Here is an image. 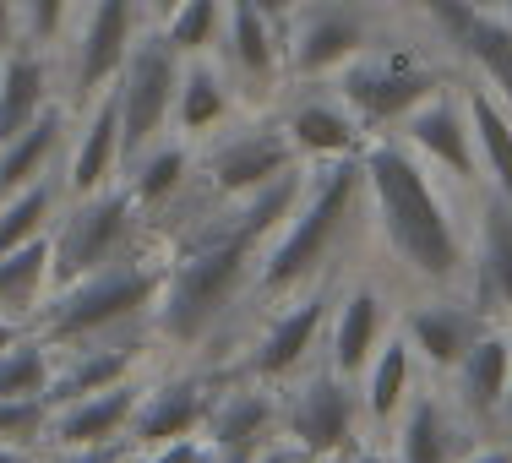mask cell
Listing matches in <instances>:
<instances>
[{
	"label": "cell",
	"mask_w": 512,
	"mask_h": 463,
	"mask_svg": "<svg viewBox=\"0 0 512 463\" xmlns=\"http://www.w3.org/2000/svg\"><path fill=\"white\" fill-rule=\"evenodd\" d=\"M213 447L202 436H186V442H164V447H148V458H131V463H207Z\"/></svg>",
	"instance_id": "obj_40"
},
{
	"label": "cell",
	"mask_w": 512,
	"mask_h": 463,
	"mask_svg": "<svg viewBox=\"0 0 512 463\" xmlns=\"http://www.w3.org/2000/svg\"><path fill=\"white\" fill-rule=\"evenodd\" d=\"M55 207H60V186L50 175L22 186V191H11V197L0 202V251H17V246H28V240L50 235Z\"/></svg>",
	"instance_id": "obj_34"
},
{
	"label": "cell",
	"mask_w": 512,
	"mask_h": 463,
	"mask_svg": "<svg viewBox=\"0 0 512 463\" xmlns=\"http://www.w3.org/2000/svg\"><path fill=\"white\" fill-rule=\"evenodd\" d=\"M131 44H137V0H93V17L71 55V88L82 99H99L104 88H115Z\"/></svg>",
	"instance_id": "obj_14"
},
{
	"label": "cell",
	"mask_w": 512,
	"mask_h": 463,
	"mask_svg": "<svg viewBox=\"0 0 512 463\" xmlns=\"http://www.w3.org/2000/svg\"><path fill=\"white\" fill-rule=\"evenodd\" d=\"M0 463H39L33 453H17V447H0Z\"/></svg>",
	"instance_id": "obj_48"
},
{
	"label": "cell",
	"mask_w": 512,
	"mask_h": 463,
	"mask_svg": "<svg viewBox=\"0 0 512 463\" xmlns=\"http://www.w3.org/2000/svg\"><path fill=\"white\" fill-rule=\"evenodd\" d=\"M463 284H469V306L485 322H512V202L496 191L480 197V240Z\"/></svg>",
	"instance_id": "obj_12"
},
{
	"label": "cell",
	"mask_w": 512,
	"mask_h": 463,
	"mask_svg": "<svg viewBox=\"0 0 512 463\" xmlns=\"http://www.w3.org/2000/svg\"><path fill=\"white\" fill-rule=\"evenodd\" d=\"M365 387H360V409H365V420L371 425H387V420H398V414L409 409V387H414V349H409V338L398 333V338H387V349H376L371 360H365Z\"/></svg>",
	"instance_id": "obj_29"
},
{
	"label": "cell",
	"mask_w": 512,
	"mask_h": 463,
	"mask_svg": "<svg viewBox=\"0 0 512 463\" xmlns=\"http://www.w3.org/2000/svg\"><path fill=\"white\" fill-rule=\"evenodd\" d=\"M55 289V257H50V235L28 240L17 251H0V316L28 327L44 311V295Z\"/></svg>",
	"instance_id": "obj_25"
},
{
	"label": "cell",
	"mask_w": 512,
	"mask_h": 463,
	"mask_svg": "<svg viewBox=\"0 0 512 463\" xmlns=\"http://www.w3.org/2000/svg\"><path fill=\"white\" fill-rule=\"evenodd\" d=\"M229 60L246 82H267L278 71V39L273 17L256 0H229Z\"/></svg>",
	"instance_id": "obj_32"
},
{
	"label": "cell",
	"mask_w": 512,
	"mask_h": 463,
	"mask_svg": "<svg viewBox=\"0 0 512 463\" xmlns=\"http://www.w3.org/2000/svg\"><path fill=\"white\" fill-rule=\"evenodd\" d=\"M469 6H480V11H502V0H469Z\"/></svg>",
	"instance_id": "obj_51"
},
{
	"label": "cell",
	"mask_w": 512,
	"mask_h": 463,
	"mask_svg": "<svg viewBox=\"0 0 512 463\" xmlns=\"http://www.w3.org/2000/svg\"><path fill=\"white\" fill-rule=\"evenodd\" d=\"M115 164H120V104H115V88H104L93 120L82 126L77 148H71L66 191L71 197H93V191H104L109 180H115Z\"/></svg>",
	"instance_id": "obj_23"
},
{
	"label": "cell",
	"mask_w": 512,
	"mask_h": 463,
	"mask_svg": "<svg viewBox=\"0 0 512 463\" xmlns=\"http://www.w3.org/2000/svg\"><path fill=\"white\" fill-rule=\"evenodd\" d=\"M256 453H262V447H256ZM256 453H251V447H213V458H207V463H251Z\"/></svg>",
	"instance_id": "obj_44"
},
{
	"label": "cell",
	"mask_w": 512,
	"mask_h": 463,
	"mask_svg": "<svg viewBox=\"0 0 512 463\" xmlns=\"http://www.w3.org/2000/svg\"><path fill=\"white\" fill-rule=\"evenodd\" d=\"M251 463H300V453H295L289 442H267V447H262V453H256Z\"/></svg>",
	"instance_id": "obj_43"
},
{
	"label": "cell",
	"mask_w": 512,
	"mask_h": 463,
	"mask_svg": "<svg viewBox=\"0 0 512 463\" xmlns=\"http://www.w3.org/2000/svg\"><path fill=\"white\" fill-rule=\"evenodd\" d=\"M229 115V88L207 60H191L180 71V93H175V126L180 137H207L218 120Z\"/></svg>",
	"instance_id": "obj_33"
},
{
	"label": "cell",
	"mask_w": 512,
	"mask_h": 463,
	"mask_svg": "<svg viewBox=\"0 0 512 463\" xmlns=\"http://www.w3.org/2000/svg\"><path fill=\"white\" fill-rule=\"evenodd\" d=\"M22 333H28V327H22V322H11V316H0V355H6V349L17 344Z\"/></svg>",
	"instance_id": "obj_45"
},
{
	"label": "cell",
	"mask_w": 512,
	"mask_h": 463,
	"mask_svg": "<svg viewBox=\"0 0 512 463\" xmlns=\"http://www.w3.org/2000/svg\"><path fill=\"white\" fill-rule=\"evenodd\" d=\"M66 6H71V0H22V17H28L33 44H50L55 39L60 22H66Z\"/></svg>",
	"instance_id": "obj_38"
},
{
	"label": "cell",
	"mask_w": 512,
	"mask_h": 463,
	"mask_svg": "<svg viewBox=\"0 0 512 463\" xmlns=\"http://www.w3.org/2000/svg\"><path fill=\"white\" fill-rule=\"evenodd\" d=\"M164 295V262H142L126 257L104 273H88L77 284L55 289L50 306L33 316V333L55 349L71 344H93V338H109L120 327H131L137 316H148Z\"/></svg>",
	"instance_id": "obj_4"
},
{
	"label": "cell",
	"mask_w": 512,
	"mask_h": 463,
	"mask_svg": "<svg viewBox=\"0 0 512 463\" xmlns=\"http://www.w3.org/2000/svg\"><path fill=\"white\" fill-rule=\"evenodd\" d=\"M180 55L169 50L164 33H142L131 44L126 66L115 77V104H120V164H131L142 148H153L158 131L175 120V93H180Z\"/></svg>",
	"instance_id": "obj_7"
},
{
	"label": "cell",
	"mask_w": 512,
	"mask_h": 463,
	"mask_svg": "<svg viewBox=\"0 0 512 463\" xmlns=\"http://www.w3.org/2000/svg\"><path fill=\"white\" fill-rule=\"evenodd\" d=\"M148 387L137 382H115L104 393H88L77 404H60L50 414V442L55 447H99V442H120L137 420V404Z\"/></svg>",
	"instance_id": "obj_20"
},
{
	"label": "cell",
	"mask_w": 512,
	"mask_h": 463,
	"mask_svg": "<svg viewBox=\"0 0 512 463\" xmlns=\"http://www.w3.org/2000/svg\"><path fill=\"white\" fill-rule=\"evenodd\" d=\"M502 425L512 431V376H507V409H502Z\"/></svg>",
	"instance_id": "obj_49"
},
{
	"label": "cell",
	"mask_w": 512,
	"mask_h": 463,
	"mask_svg": "<svg viewBox=\"0 0 512 463\" xmlns=\"http://www.w3.org/2000/svg\"><path fill=\"white\" fill-rule=\"evenodd\" d=\"M474 431L480 425L469 420L458 404L436 393H414L409 409L398 414V453L393 463H458L463 453H474Z\"/></svg>",
	"instance_id": "obj_16"
},
{
	"label": "cell",
	"mask_w": 512,
	"mask_h": 463,
	"mask_svg": "<svg viewBox=\"0 0 512 463\" xmlns=\"http://www.w3.org/2000/svg\"><path fill=\"white\" fill-rule=\"evenodd\" d=\"M338 99L355 109V120L365 131H382V126H404V120L420 109L425 99L442 93V66L425 44L414 39H376L338 66Z\"/></svg>",
	"instance_id": "obj_5"
},
{
	"label": "cell",
	"mask_w": 512,
	"mask_h": 463,
	"mask_svg": "<svg viewBox=\"0 0 512 463\" xmlns=\"http://www.w3.org/2000/svg\"><path fill=\"white\" fill-rule=\"evenodd\" d=\"M284 131H289V142H295V153L316 158V164L365 148V137H360L365 126L355 120V109L338 99V93H327V99H300L284 115Z\"/></svg>",
	"instance_id": "obj_21"
},
{
	"label": "cell",
	"mask_w": 512,
	"mask_h": 463,
	"mask_svg": "<svg viewBox=\"0 0 512 463\" xmlns=\"http://www.w3.org/2000/svg\"><path fill=\"white\" fill-rule=\"evenodd\" d=\"M502 17H507V22H512V0H502Z\"/></svg>",
	"instance_id": "obj_52"
},
{
	"label": "cell",
	"mask_w": 512,
	"mask_h": 463,
	"mask_svg": "<svg viewBox=\"0 0 512 463\" xmlns=\"http://www.w3.org/2000/svg\"><path fill=\"white\" fill-rule=\"evenodd\" d=\"M186 169H191V153L186 142H153L131 158V175H126V191L142 213H164L169 202L180 197L186 186Z\"/></svg>",
	"instance_id": "obj_31"
},
{
	"label": "cell",
	"mask_w": 512,
	"mask_h": 463,
	"mask_svg": "<svg viewBox=\"0 0 512 463\" xmlns=\"http://www.w3.org/2000/svg\"><path fill=\"white\" fill-rule=\"evenodd\" d=\"M50 398H0V447L33 453L50 442Z\"/></svg>",
	"instance_id": "obj_37"
},
{
	"label": "cell",
	"mask_w": 512,
	"mask_h": 463,
	"mask_svg": "<svg viewBox=\"0 0 512 463\" xmlns=\"http://www.w3.org/2000/svg\"><path fill=\"white\" fill-rule=\"evenodd\" d=\"M50 382H55V344H44L28 327L0 355V398H50Z\"/></svg>",
	"instance_id": "obj_35"
},
{
	"label": "cell",
	"mask_w": 512,
	"mask_h": 463,
	"mask_svg": "<svg viewBox=\"0 0 512 463\" xmlns=\"http://www.w3.org/2000/svg\"><path fill=\"white\" fill-rule=\"evenodd\" d=\"M153 6H158V17H169V11L180 6V0H153Z\"/></svg>",
	"instance_id": "obj_50"
},
{
	"label": "cell",
	"mask_w": 512,
	"mask_h": 463,
	"mask_svg": "<svg viewBox=\"0 0 512 463\" xmlns=\"http://www.w3.org/2000/svg\"><path fill=\"white\" fill-rule=\"evenodd\" d=\"M365 169V202L376 213V235L393 251L414 284L425 289H458L469 278V240H463L453 207L436 191L431 164L404 137H371L360 148Z\"/></svg>",
	"instance_id": "obj_2"
},
{
	"label": "cell",
	"mask_w": 512,
	"mask_h": 463,
	"mask_svg": "<svg viewBox=\"0 0 512 463\" xmlns=\"http://www.w3.org/2000/svg\"><path fill=\"white\" fill-rule=\"evenodd\" d=\"M137 458V447H131V436H120V442H99V447H60L50 463H131Z\"/></svg>",
	"instance_id": "obj_39"
},
{
	"label": "cell",
	"mask_w": 512,
	"mask_h": 463,
	"mask_svg": "<svg viewBox=\"0 0 512 463\" xmlns=\"http://www.w3.org/2000/svg\"><path fill=\"white\" fill-rule=\"evenodd\" d=\"M289 22H295V44H289L295 77H327L349 66L365 44H376V22L360 0H300Z\"/></svg>",
	"instance_id": "obj_9"
},
{
	"label": "cell",
	"mask_w": 512,
	"mask_h": 463,
	"mask_svg": "<svg viewBox=\"0 0 512 463\" xmlns=\"http://www.w3.org/2000/svg\"><path fill=\"white\" fill-rule=\"evenodd\" d=\"M300 463H316V458H300Z\"/></svg>",
	"instance_id": "obj_53"
},
{
	"label": "cell",
	"mask_w": 512,
	"mask_h": 463,
	"mask_svg": "<svg viewBox=\"0 0 512 463\" xmlns=\"http://www.w3.org/2000/svg\"><path fill=\"white\" fill-rule=\"evenodd\" d=\"M425 17L458 55H469L480 66L496 99L512 104V22L502 11H480L469 0H425Z\"/></svg>",
	"instance_id": "obj_11"
},
{
	"label": "cell",
	"mask_w": 512,
	"mask_h": 463,
	"mask_svg": "<svg viewBox=\"0 0 512 463\" xmlns=\"http://www.w3.org/2000/svg\"><path fill=\"white\" fill-rule=\"evenodd\" d=\"M256 6H262V11H267V17H273V22H284V17H289V11H295V6H300V0H256Z\"/></svg>",
	"instance_id": "obj_46"
},
{
	"label": "cell",
	"mask_w": 512,
	"mask_h": 463,
	"mask_svg": "<svg viewBox=\"0 0 512 463\" xmlns=\"http://www.w3.org/2000/svg\"><path fill=\"white\" fill-rule=\"evenodd\" d=\"M0 50H17V0H0Z\"/></svg>",
	"instance_id": "obj_41"
},
{
	"label": "cell",
	"mask_w": 512,
	"mask_h": 463,
	"mask_svg": "<svg viewBox=\"0 0 512 463\" xmlns=\"http://www.w3.org/2000/svg\"><path fill=\"white\" fill-rule=\"evenodd\" d=\"M289 169H300V153L289 142V131L284 126H246L207 153V197H218V202L251 197V191L273 186Z\"/></svg>",
	"instance_id": "obj_10"
},
{
	"label": "cell",
	"mask_w": 512,
	"mask_h": 463,
	"mask_svg": "<svg viewBox=\"0 0 512 463\" xmlns=\"http://www.w3.org/2000/svg\"><path fill=\"white\" fill-rule=\"evenodd\" d=\"M300 191H306V169H289L251 197H213V213H197L180 229L175 262H164V295L153 306V322L169 344H202L235 311V300L256 289L262 251L295 213Z\"/></svg>",
	"instance_id": "obj_1"
},
{
	"label": "cell",
	"mask_w": 512,
	"mask_h": 463,
	"mask_svg": "<svg viewBox=\"0 0 512 463\" xmlns=\"http://www.w3.org/2000/svg\"><path fill=\"white\" fill-rule=\"evenodd\" d=\"M458 463H512V447L496 442V447H474V453H463Z\"/></svg>",
	"instance_id": "obj_42"
},
{
	"label": "cell",
	"mask_w": 512,
	"mask_h": 463,
	"mask_svg": "<svg viewBox=\"0 0 512 463\" xmlns=\"http://www.w3.org/2000/svg\"><path fill=\"white\" fill-rule=\"evenodd\" d=\"M344 463H393V458H387V453H371V447H355Z\"/></svg>",
	"instance_id": "obj_47"
},
{
	"label": "cell",
	"mask_w": 512,
	"mask_h": 463,
	"mask_svg": "<svg viewBox=\"0 0 512 463\" xmlns=\"http://www.w3.org/2000/svg\"><path fill=\"white\" fill-rule=\"evenodd\" d=\"M382 327H387V300L376 295L371 284L349 289L344 300H338V316H333V371L338 376H355L365 371V360L382 349Z\"/></svg>",
	"instance_id": "obj_24"
},
{
	"label": "cell",
	"mask_w": 512,
	"mask_h": 463,
	"mask_svg": "<svg viewBox=\"0 0 512 463\" xmlns=\"http://www.w3.org/2000/svg\"><path fill=\"white\" fill-rule=\"evenodd\" d=\"M507 376H512V333L485 327V333L474 338V349L458 360V371H453V404L469 414L474 425H502Z\"/></svg>",
	"instance_id": "obj_18"
},
{
	"label": "cell",
	"mask_w": 512,
	"mask_h": 463,
	"mask_svg": "<svg viewBox=\"0 0 512 463\" xmlns=\"http://www.w3.org/2000/svg\"><path fill=\"white\" fill-rule=\"evenodd\" d=\"M142 360L137 344H71V360L55 365V382H50V409L60 404H77L88 393H104L115 382H131V365Z\"/></svg>",
	"instance_id": "obj_22"
},
{
	"label": "cell",
	"mask_w": 512,
	"mask_h": 463,
	"mask_svg": "<svg viewBox=\"0 0 512 463\" xmlns=\"http://www.w3.org/2000/svg\"><path fill=\"white\" fill-rule=\"evenodd\" d=\"M404 142L431 169H442L447 180H469L474 175V131H469V115H463V99H447V93L425 99L404 120Z\"/></svg>",
	"instance_id": "obj_19"
},
{
	"label": "cell",
	"mask_w": 512,
	"mask_h": 463,
	"mask_svg": "<svg viewBox=\"0 0 512 463\" xmlns=\"http://www.w3.org/2000/svg\"><path fill=\"white\" fill-rule=\"evenodd\" d=\"M218 393L207 376H180V382H164L153 393H142L137 420H131V447H164V442H186V436L207 431V414H213Z\"/></svg>",
	"instance_id": "obj_17"
},
{
	"label": "cell",
	"mask_w": 512,
	"mask_h": 463,
	"mask_svg": "<svg viewBox=\"0 0 512 463\" xmlns=\"http://www.w3.org/2000/svg\"><path fill=\"white\" fill-rule=\"evenodd\" d=\"M137 229H142V207L131 202L126 186L120 191L104 186V191H93V197H77V207H71L66 218H55V229H50L55 289L126 262L131 246H137Z\"/></svg>",
	"instance_id": "obj_6"
},
{
	"label": "cell",
	"mask_w": 512,
	"mask_h": 463,
	"mask_svg": "<svg viewBox=\"0 0 512 463\" xmlns=\"http://www.w3.org/2000/svg\"><path fill=\"white\" fill-rule=\"evenodd\" d=\"M463 115H469L474 153H480V169L491 180V191L512 202V109L491 88H469L463 93Z\"/></svg>",
	"instance_id": "obj_27"
},
{
	"label": "cell",
	"mask_w": 512,
	"mask_h": 463,
	"mask_svg": "<svg viewBox=\"0 0 512 463\" xmlns=\"http://www.w3.org/2000/svg\"><path fill=\"white\" fill-rule=\"evenodd\" d=\"M480 333H485V316L469 306V295L447 300V289L436 300H420V306L404 316V338H409L414 360H420L425 371H436V376H453L458 360L474 349Z\"/></svg>",
	"instance_id": "obj_15"
},
{
	"label": "cell",
	"mask_w": 512,
	"mask_h": 463,
	"mask_svg": "<svg viewBox=\"0 0 512 463\" xmlns=\"http://www.w3.org/2000/svg\"><path fill=\"white\" fill-rule=\"evenodd\" d=\"M360 425H365L360 393L349 387V376H338L333 365H327V371L306 376V387L289 398V409H284V442L295 447L300 458L344 463L360 447Z\"/></svg>",
	"instance_id": "obj_8"
},
{
	"label": "cell",
	"mask_w": 512,
	"mask_h": 463,
	"mask_svg": "<svg viewBox=\"0 0 512 463\" xmlns=\"http://www.w3.org/2000/svg\"><path fill=\"white\" fill-rule=\"evenodd\" d=\"M229 0H180L164 17V39L180 60H202L218 44V28H224Z\"/></svg>",
	"instance_id": "obj_36"
},
{
	"label": "cell",
	"mask_w": 512,
	"mask_h": 463,
	"mask_svg": "<svg viewBox=\"0 0 512 463\" xmlns=\"http://www.w3.org/2000/svg\"><path fill=\"white\" fill-rule=\"evenodd\" d=\"M327 289H311V295H300L295 306H284L273 316V322L262 327V338L251 344L246 355V376L251 382H284V376H295L300 365L311 360L316 338H322L327 327Z\"/></svg>",
	"instance_id": "obj_13"
},
{
	"label": "cell",
	"mask_w": 512,
	"mask_h": 463,
	"mask_svg": "<svg viewBox=\"0 0 512 463\" xmlns=\"http://www.w3.org/2000/svg\"><path fill=\"white\" fill-rule=\"evenodd\" d=\"M360 197H365L360 153L322 158V169L306 175V191H300L295 213H289L284 229L267 240L262 267H256V295L278 300V295H295L300 284H311V278L322 273V262L338 251V240L349 235Z\"/></svg>",
	"instance_id": "obj_3"
},
{
	"label": "cell",
	"mask_w": 512,
	"mask_h": 463,
	"mask_svg": "<svg viewBox=\"0 0 512 463\" xmlns=\"http://www.w3.org/2000/svg\"><path fill=\"white\" fill-rule=\"evenodd\" d=\"M278 425V404L262 393V387H240V393H218L213 414H207V447H267Z\"/></svg>",
	"instance_id": "obj_28"
},
{
	"label": "cell",
	"mask_w": 512,
	"mask_h": 463,
	"mask_svg": "<svg viewBox=\"0 0 512 463\" xmlns=\"http://www.w3.org/2000/svg\"><path fill=\"white\" fill-rule=\"evenodd\" d=\"M50 109V60L39 50H6L0 66V142L28 131Z\"/></svg>",
	"instance_id": "obj_26"
},
{
	"label": "cell",
	"mask_w": 512,
	"mask_h": 463,
	"mask_svg": "<svg viewBox=\"0 0 512 463\" xmlns=\"http://www.w3.org/2000/svg\"><path fill=\"white\" fill-rule=\"evenodd\" d=\"M60 137H66V115L50 104L28 131H17L11 142H0V202H6L11 191L33 186V180H44V169H50Z\"/></svg>",
	"instance_id": "obj_30"
}]
</instances>
